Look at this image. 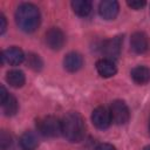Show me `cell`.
<instances>
[{"instance_id":"18","label":"cell","mask_w":150,"mask_h":150,"mask_svg":"<svg viewBox=\"0 0 150 150\" xmlns=\"http://www.w3.org/2000/svg\"><path fill=\"white\" fill-rule=\"evenodd\" d=\"M0 144H1V149L2 150H7L12 145V137L5 130L1 131V135H0Z\"/></svg>"},{"instance_id":"8","label":"cell","mask_w":150,"mask_h":150,"mask_svg":"<svg viewBox=\"0 0 150 150\" xmlns=\"http://www.w3.org/2000/svg\"><path fill=\"white\" fill-rule=\"evenodd\" d=\"M25 60V54L19 47H9L1 53L2 63H8L11 66H18Z\"/></svg>"},{"instance_id":"13","label":"cell","mask_w":150,"mask_h":150,"mask_svg":"<svg viewBox=\"0 0 150 150\" xmlns=\"http://www.w3.org/2000/svg\"><path fill=\"white\" fill-rule=\"evenodd\" d=\"M19 143L23 150H35L39 145V139L33 131H26L21 135Z\"/></svg>"},{"instance_id":"11","label":"cell","mask_w":150,"mask_h":150,"mask_svg":"<svg viewBox=\"0 0 150 150\" xmlns=\"http://www.w3.org/2000/svg\"><path fill=\"white\" fill-rule=\"evenodd\" d=\"M83 64V59L82 56L79 54V53H75V52H70L66 55L64 60H63V66H64V69L70 71V73H74V71H77Z\"/></svg>"},{"instance_id":"2","label":"cell","mask_w":150,"mask_h":150,"mask_svg":"<svg viewBox=\"0 0 150 150\" xmlns=\"http://www.w3.org/2000/svg\"><path fill=\"white\" fill-rule=\"evenodd\" d=\"M62 135L69 142H80L86 135V125L82 116L76 111H70L61 120Z\"/></svg>"},{"instance_id":"4","label":"cell","mask_w":150,"mask_h":150,"mask_svg":"<svg viewBox=\"0 0 150 150\" xmlns=\"http://www.w3.org/2000/svg\"><path fill=\"white\" fill-rule=\"evenodd\" d=\"M110 116H111V122L116 124H125L129 118H130V111L125 102L121 100H116L111 103L110 105Z\"/></svg>"},{"instance_id":"1","label":"cell","mask_w":150,"mask_h":150,"mask_svg":"<svg viewBox=\"0 0 150 150\" xmlns=\"http://www.w3.org/2000/svg\"><path fill=\"white\" fill-rule=\"evenodd\" d=\"M15 22L18 27L26 33H32L36 30L40 26L39 8L29 2L21 4L15 12Z\"/></svg>"},{"instance_id":"16","label":"cell","mask_w":150,"mask_h":150,"mask_svg":"<svg viewBox=\"0 0 150 150\" xmlns=\"http://www.w3.org/2000/svg\"><path fill=\"white\" fill-rule=\"evenodd\" d=\"M71 8L79 16H87L91 12V2L89 0H74L71 1Z\"/></svg>"},{"instance_id":"19","label":"cell","mask_w":150,"mask_h":150,"mask_svg":"<svg viewBox=\"0 0 150 150\" xmlns=\"http://www.w3.org/2000/svg\"><path fill=\"white\" fill-rule=\"evenodd\" d=\"M28 64L30 66V68L35 69V70H39L42 66V62L39 57V55H34V54H30L28 56Z\"/></svg>"},{"instance_id":"14","label":"cell","mask_w":150,"mask_h":150,"mask_svg":"<svg viewBox=\"0 0 150 150\" xmlns=\"http://www.w3.org/2000/svg\"><path fill=\"white\" fill-rule=\"evenodd\" d=\"M131 79L138 84H145L150 81V69L144 66H137L131 70Z\"/></svg>"},{"instance_id":"3","label":"cell","mask_w":150,"mask_h":150,"mask_svg":"<svg viewBox=\"0 0 150 150\" xmlns=\"http://www.w3.org/2000/svg\"><path fill=\"white\" fill-rule=\"evenodd\" d=\"M39 131L47 137H57L62 134L61 121L55 116H46L38 123Z\"/></svg>"},{"instance_id":"9","label":"cell","mask_w":150,"mask_h":150,"mask_svg":"<svg viewBox=\"0 0 150 150\" xmlns=\"http://www.w3.org/2000/svg\"><path fill=\"white\" fill-rule=\"evenodd\" d=\"M120 11L118 2L115 0H103L98 5V13L105 20H112L117 16Z\"/></svg>"},{"instance_id":"23","label":"cell","mask_w":150,"mask_h":150,"mask_svg":"<svg viewBox=\"0 0 150 150\" xmlns=\"http://www.w3.org/2000/svg\"><path fill=\"white\" fill-rule=\"evenodd\" d=\"M143 150H150V145H148V146H145Z\"/></svg>"},{"instance_id":"21","label":"cell","mask_w":150,"mask_h":150,"mask_svg":"<svg viewBox=\"0 0 150 150\" xmlns=\"http://www.w3.org/2000/svg\"><path fill=\"white\" fill-rule=\"evenodd\" d=\"M7 27V21L6 18L4 16V14H0V34H4Z\"/></svg>"},{"instance_id":"22","label":"cell","mask_w":150,"mask_h":150,"mask_svg":"<svg viewBox=\"0 0 150 150\" xmlns=\"http://www.w3.org/2000/svg\"><path fill=\"white\" fill-rule=\"evenodd\" d=\"M96 150H116V149L114 145H111L109 143H102L96 148Z\"/></svg>"},{"instance_id":"5","label":"cell","mask_w":150,"mask_h":150,"mask_svg":"<svg viewBox=\"0 0 150 150\" xmlns=\"http://www.w3.org/2000/svg\"><path fill=\"white\" fill-rule=\"evenodd\" d=\"M121 46H122V38L121 36L111 38V39L103 42L102 53L105 55V59L114 61L121 54Z\"/></svg>"},{"instance_id":"10","label":"cell","mask_w":150,"mask_h":150,"mask_svg":"<svg viewBox=\"0 0 150 150\" xmlns=\"http://www.w3.org/2000/svg\"><path fill=\"white\" fill-rule=\"evenodd\" d=\"M130 46L131 49L137 54L145 53L149 48L148 36L143 32H135L130 38Z\"/></svg>"},{"instance_id":"6","label":"cell","mask_w":150,"mask_h":150,"mask_svg":"<svg viewBox=\"0 0 150 150\" xmlns=\"http://www.w3.org/2000/svg\"><path fill=\"white\" fill-rule=\"evenodd\" d=\"M91 122L93 124L101 130H104L107 128H109L110 123H111V116H110V111L107 110L104 107H97L94 109L93 114H91Z\"/></svg>"},{"instance_id":"15","label":"cell","mask_w":150,"mask_h":150,"mask_svg":"<svg viewBox=\"0 0 150 150\" xmlns=\"http://www.w3.org/2000/svg\"><path fill=\"white\" fill-rule=\"evenodd\" d=\"M6 81L8 82L9 86H12L13 88H20L25 84V74L23 71L19 70V69H12L7 73L6 75Z\"/></svg>"},{"instance_id":"7","label":"cell","mask_w":150,"mask_h":150,"mask_svg":"<svg viewBox=\"0 0 150 150\" xmlns=\"http://www.w3.org/2000/svg\"><path fill=\"white\" fill-rule=\"evenodd\" d=\"M64 40H66L64 34L60 28L52 27L46 33V43L50 49H54V50L61 49L64 45Z\"/></svg>"},{"instance_id":"17","label":"cell","mask_w":150,"mask_h":150,"mask_svg":"<svg viewBox=\"0 0 150 150\" xmlns=\"http://www.w3.org/2000/svg\"><path fill=\"white\" fill-rule=\"evenodd\" d=\"M1 107H2V111L5 112V115H7V116L14 115L18 111V102H16V98L13 95L8 94L7 98L1 102Z\"/></svg>"},{"instance_id":"20","label":"cell","mask_w":150,"mask_h":150,"mask_svg":"<svg viewBox=\"0 0 150 150\" xmlns=\"http://www.w3.org/2000/svg\"><path fill=\"white\" fill-rule=\"evenodd\" d=\"M127 4H128V6H129V7H131L132 9H141V8H143V7L146 5V2H145V1H141V0L127 1Z\"/></svg>"},{"instance_id":"12","label":"cell","mask_w":150,"mask_h":150,"mask_svg":"<svg viewBox=\"0 0 150 150\" xmlns=\"http://www.w3.org/2000/svg\"><path fill=\"white\" fill-rule=\"evenodd\" d=\"M96 70L102 77H111L116 74L117 68H116L114 61L104 57L96 62Z\"/></svg>"},{"instance_id":"24","label":"cell","mask_w":150,"mask_h":150,"mask_svg":"<svg viewBox=\"0 0 150 150\" xmlns=\"http://www.w3.org/2000/svg\"><path fill=\"white\" fill-rule=\"evenodd\" d=\"M149 131H150V122H149Z\"/></svg>"}]
</instances>
